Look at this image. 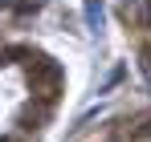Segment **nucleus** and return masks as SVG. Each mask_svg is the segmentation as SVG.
Returning <instances> with one entry per match:
<instances>
[{"label": "nucleus", "instance_id": "f03ea898", "mask_svg": "<svg viewBox=\"0 0 151 142\" xmlns=\"http://www.w3.org/2000/svg\"><path fill=\"white\" fill-rule=\"evenodd\" d=\"M45 114H49V106H37V110H25V114H21V126H25V130H41V122H45Z\"/></svg>", "mask_w": 151, "mask_h": 142}, {"label": "nucleus", "instance_id": "20e7f679", "mask_svg": "<svg viewBox=\"0 0 151 142\" xmlns=\"http://www.w3.org/2000/svg\"><path fill=\"white\" fill-rule=\"evenodd\" d=\"M0 142H8V138H0Z\"/></svg>", "mask_w": 151, "mask_h": 142}, {"label": "nucleus", "instance_id": "f257e3e1", "mask_svg": "<svg viewBox=\"0 0 151 142\" xmlns=\"http://www.w3.org/2000/svg\"><path fill=\"white\" fill-rule=\"evenodd\" d=\"M61 81H65V73H61V65L53 57L29 53V89H33V102L37 106H53L61 97Z\"/></svg>", "mask_w": 151, "mask_h": 142}, {"label": "nucleus", "instance_id": "7ed1b4c3", "mask_svg": "<svg viewBox=\"0 0 151 142\" xmlns=\"http://www.w3.org/2000/svg\"><path fill=\"white\" fill-rule=\"evenodd\" d=\"M12 8H17V12H37L41 0H12Z\"/></svg>", "mask_w": 151, "mask_h": 142}]
</instances>
